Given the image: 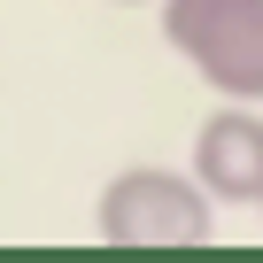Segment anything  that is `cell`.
<instances>
[{"label": "cell", "instance_id": "4", "mask_svg": "<svg viewBox=\"0 0 263 263\" xmlns=\"http://www.w3.org/2000/svg\"><path fill=\"white\" fill-rule=\"evenodd\" d=\"M124 8H147V0H124Z\"/></svg>", "mask_w": 263, "mask_h": 263}, {"label": "cell", "instance_id": "3", "mask_svg": "<svg viewBox=\"0 0 263 263\" xmlns=\"http://www.w3.org/2000/svg\"><path fill=\"white\" fill-rule=\"evenodd\" d=\"M194 178L209 201H232V209L263 201V116H255V101H232L194 132Z\"/></svg>", "mask_w": 263, "mask_h": 263}, {"label": "cell", "instance_id": "2", "mask_svg": "<svg viewBox=\"0 0 263 263\" xmlns=\"http://www.w3.org/2000/svg\"><path fill=\"white\" fill-rule=\"evenodd\" d=\"M93 224L108 248H201L209 240V194H201V178H178L163 163H132L101 186Z\"/></svg>", "mask_w": 263, "mask_h": 263}, {"label": "cell", "instance_id": "5", "mask_svg": "<svg viewBox=\"0 0 263 263\" xmlns=\"http://www.w3.org/2000/svg\"><path fill=\"white\" fill-rule=\"evenodd\" d=\"M255 209H263V201H255Z\"/></svg>", "mask_w": 263, "mask_h": 263}, {"label": "cell", "instance_id": "1", "mask_svg": "<svg viewBox=\"0 0 263 263\" xmlns=\"http://www.w3.org/2000/svg\"><path fill=\"white\" fill-rule=\"evenodd\" d=\"M163 47L224 101H263V0H155Z\"/></svg>", "mask_w": 263, "mask_h": 263}]
</instances>
